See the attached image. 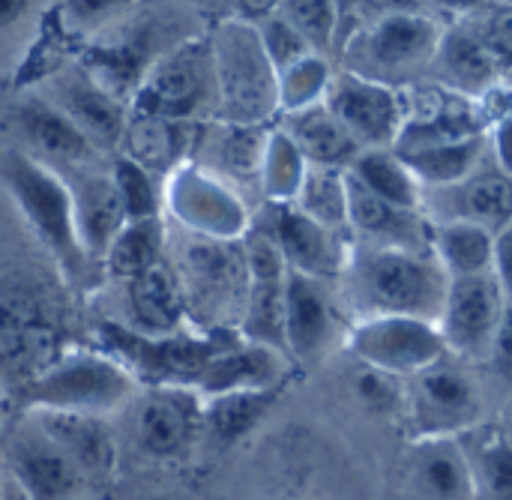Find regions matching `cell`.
Returning <instances> with one entry per match:
<instances>
[{"label":"cell","mask_w":512,"mask_h":500,"mask_svg":"<svg viewBox=\"0 0 512 500\" xmlns=\"http://www.w3.org/2000/svg\"><path fill=\"white\" fill-rule=\"evenodd\" d=\"M105 354H111L120 366L132 372L138 384L150 387H186L195 390L204 366L240 342V330H207V333H171V336H147L132 327H120L114 321H102L96 327Z\"/></svg>","instance_id":"1"},{"label":"cell","mask_w":512,"mask_h":500,"mask_svg":"<svg viewBox=\"0 0 512 500\" xmlns=\"http://www.w3.org/2000/svg\"><path fill=\"white\" fill-rule=\"evenodd\" d=\"M0 180L57 267L69 279H81L87 270V255L75 231L69 186L39 159L21 150H6L0 156Z\"/></svg>","instance_id":"2"},{"label":"cell","mask_w":512,"mask_h":500,"mask_svg":"<svg viewBox=\"0 0 512 500\" xmlns=\"http://www.w3.org/2000/svg\"><path fill=\"white\" fill-rule=\"evenodd\" d=\"M138 390V381L111 354L75 351L51 363L24 390V402L42 414L69 417H105L126 405Z\"/></svg>","instance_id":"3"},{"label":"cell","mask_w":512,"mask_h":500,"mask_svg":"<svg viewBox=\"0 0 512 500\" xmlns=\"http://www.w3.org/2000/svg\"><path fill=\"white\" fill-rule=\"evenodd\" d=\"M216 96L225 120L237 126H258L279 108L276 72L258 42V30L249 21H228L219 27L213 45Z\"/></svg>","instance_id":"4"},{"label":"cell","mask_w":512,"mask_h":500,"mask_svg":"<svg viewBox=\"0 0 512 500\" xmlns=\"http://www.w3.org/2000/svg\"><path fill=\"white\" fill-rule=\"evenodd\" d=\"M357 288L375 315L432 321L444 312L450 279L432 261L405 249H375L357 258Z\"/></svg>","instance_id":"5"},{"label":"cell","mask_w":512,"mask_h":500,"mask_svg":"<svg viewBox=\"0 0 512 500\" xmlns=\"http://www.w3.org/2000/svg\"><path fill=\"white\" fill-rule=\"evenodd\" d=\"M165 207L192 237L201 240L237 243L249 234V210L243 198L222 177L195 162L171 171Z\"/></svg>","instance_id":"6"},{"label":"cell","mask_w":512,"mask_h":500,"mask_svg":"<svg viewBox=\"0 0 512 500\" xmlns=\"http://www.w3.org/2000/svg\"><path fill=\"white\" fill-rule=\"evenodd\" d=\"M351 351L393 378L417 375L444 360L447 342L432 321L411 315H372L351 333Z\"/></svg>","instance_id":"7"},{"label":"cell","mask_w":512,"mask_h":500,"mask_svg":"<svg viewBox=\"0 0 512 500\" xmlns=\"http://www.w3.org/2000/svg\"><path fill=\"white\" fill-rule=\"evenodd\" d=\"M210 96H216L213 51L204 42H186L180 51L153 66L150 75H144L138 108L147 117L192 120L201 114Z\"/></svg>","instance_id":"8"},{"label":"cell","mask_w":512,"mask_h":500,"mask_svg":"<svg viewBox=\"0 0 512 500\" xmlns=\"http://www.w3.org/2000/svg\"><path fill=\"white\" fill-rule=\"evenodd\" d=\"M408 411L423 438H456L459 432L480 423L483 399L465 372L444 366L441 360L414 375Z\"/></svg>","instance_id":"9"},{"label":"cell","mask_w":512,"mask_h":500,"mask_svg":"<svg viewBox=\"0 0 512 500\" xmlns=\"http://www.w3.org/2000/svg\"><path fill=\"white\" fill-rule=\"evenodd\" d=\"M324 105L351 132L357 144L387 147L402 132V105L396 90L360 72H342L330 81Z\"/></svg>","instance_id":"10"},{"label":"cell","mask_w":512,"mask_h":500,"mask_svg":"<svg viewBox=\"0 0 512 500\" xmlns=\"http://www.w3.org/2000/svg\"><path fill=\"white\" fill-rule=\"evenodd\" d=\"M504 291L492 273L450 279L441 312V336L447 348L468 357H489L495 330L504 315Z\"/></svg>","instance_id":"11"},{"label":"cell","mask_w":512,"mask_h":500,"mask_svg":"<svg viewBox=\"0 0 512 500\" xmlns=\"http://www.w3.org/2000/svg\"><path fill=\"white\" fill-rule=\"evenodd\" d=\"M201 429V399L186 387H153L138 411V447L153 459H177Z\"/></svg>","instance_id":"12"},{"label":"cell","mask_w":512,"mask_h":500,"mask_svg":"<svg viewBox=\"0 0 512 500\" xmlns=\"http://www.w3.org/2000/svg\"><path fill=\"white\" fill-rule=\"evenodd\" d=\"M441 30L432 18L420 12H399L369 21L363 33L360 60L384 72H405L435 57Z\"/></svg>","instance_id":"13"},{"label":"cell","mask_w":512,"mask_h":500,"mask_svg":"<svg viewBox=\"0 0 512 500\" xmlns=\"http://www.w3.org/2000/svg\"><path fill=\"white\" fill-rule=\"evenodd\" d=\"M405 500H477L468 453L456 438H423L405 471Z\"/></svg>","instance_id":"14"},{"label":"cell","mask_w":512,"mask_h":500,"mask_svg":"<svg viewBox=\"0 0 512 500\" xmlns=\"http://www.w3.org/2000/svg\"><path fill=\"white\" fill-rule=\"evenodd\" d=\"M54 105L90 138L93 147H114L126 135L123 102L102 90L84 69L66 72L57 81Z\"/></svg>","instance_id":"15"},{"label":"cell","mask_w":512,"mask_h":500,"mask_svg":"<svg viewBox=\"0 0 512 500\" xmlns=\"http://www.w3.org/2000/svg\"><path fill=\"white\" fill-rule=\"evenodd\" d=\"M285 258V267L309 279H333L342 267L333 231L309 219L294 204H279L276 225L270 234Z\"/></svg>","instance_id":"16"},{"label":"cell","mask_w":512,"mask_h":500,"mask_svg":"<svg viewBox=\"0 0 512 500\" xmlns=\"http://www.w3.org/2000/svg\"><path fill=\"white\" fill-rule=\"evenodd\" d=\"M282 375H285V363L279 351L240 339L204 366L195 390L204 399L237 393V390H276Z\"/></svg>","instance_id":"17"},{"label":"cell","mask_w":512,"mask_h":500,"mask_svg":"<svg viewBox=\"0 0 512 500\" xmlns=\"http://www.w3.org/2000/svg\"><path fill=\"white\" fill-rule=\"evenodd\" d=\"M126 288H129L132 321H135L132 330L147 336H171L183 330L189 315L183 279L168 261H159L141 276L129 279Z\"/></svg>","instance_id":"18"},{"label":"cell","mask_w":512,"mask_h":500,"mask_svg":"<svg viewBox=\"0 0 512 500\" xmlns=\"http://www.w3.org/2000/svg\"><path fill=\"white\" fill-rule=\"evenodd\" d=\"M333 333L330 303L318 285L303 273H285V348L303 363L321 357Z\"/></svg>","instance_id":"19"},{"label":"cell","mask_w":512,"mask_h":500,"mask_svg":"<svg viewBox=\"0 0 512 500\" xmlns=\"http://www.w3.org/2000/svg\"><path fill=\"white\" fill-rule=\"evenodd\" d=\"M12 471L27 500H72L84 483V471L51 438L18 444Z\"/></svg>","instance_id":"20"},{"label":"cell","mask_w":512,"mask_h":500,"mask_svg":"<svg viewBox=\"0 0 512 500\" xmlns=\"http://www.w3.org/2000/svg\"><path fill=\"white\" fill-rule=\"evenodd\" d=\"M72 207H75V231L81 240V249L90 258L102 261L111 240L120 234V228L126 225L117 189L111 183V177L102 174H90V177H78L72 186Z\"/></svg>","instance_id":"21"},{"label":"cell","mask_w":512,"mask_h":500,"mask_svg":"<svg viewBox=\"0 0 512 500\" xmlns=\"http://www.w3.org/2000/svg\"><path fill=\"white\" fill-rule=\"evenodd\" d=\"M15 117H18V126H21L24 138L48 159L78 165V162H87L96 153L90 138L54 102L27 99V102L18 105Z\"/></svg>","instance_id":"22"},{"label":"cell","mask_w":512,"mask_h":500,"mask_svg":"<svg viewBox=\"0 0 512 500\" xmlns=\"http://www.w3.org/2000/svg\"><path fill=\"white\" fill-rule=\"evenodd\" d=\"M285 132L300 147L309 165L339 168V165H351V159L360 153V144L351 138V132L333 117V111L324 102L288 114Z\"/></svg>","instance_id":"23"},{"label":"cell","mask_w":512,"mask_h":500,"mask_svg":"<svg viewBox=\"0 0 512 500\" xmlns=\"http://www.w3.org/2000/svg\"><path fill=\"white\" fill-rule=\"evenodd\" d=\"M186 273H189V288L192 297L204 306H225L231 300V291L240 279V273H246V258L243 249L237 252L234 243H216V240H201L195 237L186 252Z\"/></svg>","instance_id":"24"},{"label":"cell","mask_w":512,"mask_h":500,"mask_svg":"<svg viewBox=\"0 0 512 500\" xmlns=\"http://www.w3.org/2000/svg\"><path fill=\"white\" fill-rule=\"evenodd\" d=\"M276 402V390H237L222 396H207L201 402V429L219 450L240 444L267 417Z\"/></svg>","instance_id":"25"},{"label":"cell","mask_w":512,"mask_h":500,"mask_svg":"<svg viewBox=\"0 0 512 500\" xmlns=\"http://www.w3.org/2000/svg\"><path fill=\"white\" fill-rule=\"evenodd\" d=\"M435 60L441 66V75L465 96L486 93L498 75V60L489 45L465 30H450L447 36H441Z\"/></svg>","instance_id":"26"},{"label":"cell","mask_w":512,"mask_h":500,"mask_svg":"<svg viewBox=\"0 0 512 500\" xmlns=\"http://www.w3.org/2000/svg\"><path fill=\"white\" fill-rule=\"evenodd\" d=\"M165 261V228L162 216L159 219H141V222H126L120 234L111 240L102 264L108 276L114 279H135L153 264Z\"/></svg>","instance_id":"27"},{"label":"cell","mask_w":512,"mask_h":500,"mask_svg":"<svg viewBox=\"0 0 512 500\" xmlns=\"http://www.w3.org/2000/svg\"><path fill=\"white\" fill-rule=\"evenodd\" d=\"M348 174L363 183L369 192H375L378 198L402 207V210H417L420 204V192H417V180L414 174L402 165L399 156H390L384 147H366L360 150L351 165Z\"/></svg>","instance_id":"28"},{"label":"cell","mask_w":512,"mask_h":500,"mask_svg":"<svg viewBox=\"0 0 512 500\" xmlns=\"http://www.w3.org/2000/svg\"><path fill=\"white\" fill-rule=\"evenodd\" d=\"M480 153H483V135L450 141V144H429V147H417V150L396 153V156L414 174V180L447 186V183L465 180L468 171L477 165Z\"/></svg>","instance_id":"29"},{"label":"cell","mask_w":512,"mask_h":500,"mask_svg":"<svg viewBox=\"0 0 512 500\" xmlns=\"http://www.w3.org/2000/svg\"><path fill=\"white\" fill-rule=\"evenodd\" d=\"M258 174H261V189L273 204H294L297 201L303 180L309 174V162L285 129L267 132Z\"/></svg>","instance_id":"30"},{"label":"cell","mask_w":512,"mask_h":500,"mask_svg":"<svg viewBox=\"0 0 512 500\" xmlns=\"http://www.w3.org/2000/svg\"><path fill=\"white\" fill-rule=\"evenodd\" d=\"M345 192H348V225H354L366 237H414L417 219L414 210H402L375 192H369L363 183H357L345 171Z\"/></svg>","instance_id":"31"},{"label":"cell","mask_w":512,"mask_h":500,"mask_svg":"<svg viewBox=\"0 0 512 500\" xmlns=\"http://www.w3.org/2000/svg\"><path fill=\"white\" fill-rule=\"evenodd\" d=\"M438 255L444 261V270L456 279V276H477V273H489L492 267V252H495V240L489 237L486 225L459 219L450 222L438 231L435 237Z\"/></svg>","instance_id":"32"},{"label":"cell","mask_w":512,"mask_h":500,"mask_svg":"<svg viewBox=\"0 0 512 500\" xmlns=\"http://www.w3.org/2000/svg\"><path fill=\"white\" fill-rule=\"evenodd\" d=\"M480 135V120L468 105H441L438 111L426 117H414L402 123V132L396 138V153H408L429 144H450Z\"/></svg>","instance_id":"33"},{"label":"cell","mask_w":512,"mask_h":500,"mask_svg":"<svg viewBox=\"0 0 512 500\" xmlns=\"http://www.w3.org/2000/svg\"><path fill=\"white\" fill-rule=\"evenodd\" d=\"M309 219L318 225L336 231L348 225V192H345V174L339 168H321L309 165V174L303 180V189L294 201Z\"/></svg>","instance_id":"34"},{"label":"cell","mask_w":512,"mask_h":500,"mask_svg":"<svg viewBox=\"0 0 512 500\" xmlns=\"http://www.w3.org/2000/svg\"><path fill=\"white\" fill-rule=\"evenodd\" d=\"M108 177L117 189L126 222L159 219V213L165 207V189H159V183L147 165H141L132 156H120Z\"/></svg>","instance_id":"35"},{"label":"cell","mask_w":512,"mask_h":500,"mask_svg":"<svg viewBox=\"0 0 512 500\" xmlns=\"http://www.w3.org/2000/svg\"><path fill=\"white\" fill-rule=\"evenodd\" d=\"M333 75H330V63L324 60V54H306L297 63L285 66L282 72H276V96H279V108L285 114L303 111L309 105L324 102V93L330 87Z\"/></svg>","instance_id":"36"},{"label":"cell","mask_w":512,"mask_h":500,"mask_svg":"<svg viewBox=\"0 0 512 500\" xmlns=\"http://www.w3.org/2000/svg\"><path fill=\"white\" fill-rule=\"evenodd\" d=\"M48 426L60 429L48 438L57 441L81 471L102 474L111 465V447L99 429H93L90 417H69V414H48Z\"/></svg>","instance_id":"37"},{"label":"cell","mask_w":512,"mask_h":500,"mask_svg":"<svg viewBox=\"0 0 512 500\" xmlns=\"http://www.w3.org/2000/svg\"><path fill=\"white\" fill-rule=\"evenodd\" d=\"M477 500H512V438L492 435L477 447V456L471 459Z\"/></svg>","instance_id":"38"},{"label":"cell","mask_w":512,"mask_h":500,"mask_svg":"<svg viewBox=\"0 0 512 500\" xmlns=\"http://www.w3.org/2000/svg\"><path fill=\"white\" fill-rule=\"evenodd\" d=\"M279 15L288 18L318 54H324L339 36L336 0H282Z\"/></svg>","instance_id":"39"},{"label":"cell","mask_w":512,"mask_h":500,"mask_svg":"<svg viewBox=\"0 0 512 500\" xmlns=\"http://www.w3.org/2000/svg\"><path fill=\"white\" fill-rule=\"evenodd\" d=\"M465 219L477 225L489 222H510L512 219V180L504 174H489L465 186L462 195Z\"/></svg>","instance_id":"40"},{"label":"cell","mask_w":512,"mask_h":500,"mask_svg":"<svg viewBox=\"0 0 512 500\" xmlns=\"http://www.w3.org/2000/svg\"><path fill=\"white\" fill-rule=\"evenodd\" d=\"M255 30H258V42H261V48H264V54H267V60H270V66H273V72H282L285 66H291V63H297L300 57H306V54L315 51V48L303 39V33H300L288 18H282L279 12L261 18V21L255 24ZM315 54H318V51H315Z\"/></svg>","instance_id":"41"},{"label":"cell","mask_w":512,"mask_h":500,"mask_svg":"<svg viewBox=\"0 0 512 500\" xmlns=\"http://www.w3.org/2000/svg\"><path fill=\"white\" fill-rule=\"evenodd\" d=\"M396 381L399 378L366 366L357 375V396H360V402L372 414H378V417H396V414H402L408 408V393Z\"/></svg>","instance_id":"42"},{"label":"cell","mask_w":512,"mask_h":500,"mask_svg":"<svg viewBox=\"0 0 512 500\" xmlns=\"http://www.w3.org/2000/svg\"><path fill=\"white\" fill-rule=\"evenodd\" d=\"M486 45L495 54V60L512 63V6H504L492 15V21L486 27Z\"/></svg>","instance_id":"43"},{"label":"cell","mask_w":512,"mask_h":500,"mask_svg":"<svg viewBox=\"0 0 512 500\" xmlns=\"http://www.w3.org/2000/svg\"><path fill=\"white\" fill-rule=\"evenodd\" d=\"M489 357H492L495 369H498L504 378H510L512 381V303L504 309V315H501V324H498V330H495Z\"/></svg>","instance_id":"44"},{"label":"cell","mask_w":512,"mask_h":500,"mask_svg":"<svg viewBox=\"0 0 512 500\" xmlns=\"http://www.w3.org/2000/svg\"><path fill=\"white\" fill-rule=\"evenodd\" d=\"M492 264H495V279H498L504 297L512 300V219L504 225V231L495 237Z\"/></svg>","instance_id":"45"},{"label":"cell","mask_w":512,"mask_h":500,"mask_svg":"<svg viewBox=\"0 0 512 500\" xmlns=\"http://www.w3.org/2000/svg\"><path fill=\"white\" fill-rule=\"evenodd\" d=\"M132 0H69V9L78 21H102L123 12Z\"/></svg>","instance_id":"46"},{"label":"cell","mask_w":512,"mask_h":500,"mask_svg":"<svg viewBox=\"0 0 512 500\" xmlns=\"http://www.w3.org/2000/svg\"><path fill=\"white\" fill-rule=\"evenodd\" d=\"M399 12H417V0H363L360 3V15L369 21L399 15Z\"/></svg>","instance_id":"47"},{"label":"cell","mask_w":512,"mask_h":500,"mask_svg":"<svg viewBox=\"0 0 512 500\" xmlns=\"http://www.w3.org/2000/svg\"><path fill=\"white\" fill-rule=\"evenodd\" d=\"M495 153H498L501 168L512 174V114H504L495 123Z\"/></svg>","instance_id":"48"},{"label":"cell","mask_w":512,"mask_h":500,"mask_svg":"<svg viewBox=\"0 0 512 500\" xmlns=\"http://www.w3.org/2000/svg\"><path fill=\"white\" fill-rule=\"evenodd\" d=\"M231 3H234L237 15L249 24H258L261 18L279 12V6H282V0H231Z\"/></svg>","instance_id":"49"},{"label":"cell","mask_w":512,"mask_h":500,"mask_svg":"<svg viewBox=\"0 0 512 500\" xmlns=\"http://www.w3.org/2000/svg\"><path fill=\"white\" fill-rule=\"evenodd\" d=\"M33 0H0V30L15 27L27 12H30Z\"/></svg>","instance_id":"50"},{"label":"cell","mask_w":512,"mask_h":500,"mask_svg":"<svg viewBox=\"0 0 512 500\" xmlns=\"http://www.w3.org/2000/svg\"><path fill=\"white\" fill-rule=\"evenodd\" d=\"M360 3H363V0H336L339 27H342V24H348V21H357V18H360Z\"/></svg>","instance_id":"51"},{"label":"cell","mask_w":512,"mask_h":500,"mask_svg":"<svg viewBox=\"0 0 512 500\" xmlns=\"http://www.w3.org/2000/svg\"><path fill=\"white\" fill-rule=\"evenodd\" d=\"M435 3L450 9V12H468V9H477L483 0H435Z\"/></svg>","instance_id":"52"},{"label":"cell","mask_w":512,"mask_h":500,"mask_svg":"<svg viewBox=\"0 0 512 500\" xmlns=\"http://www.w3.org/2000/svg\"><path fill=\"white\" fill-rule=\"evenodd\" d=\"M150 500H180V498H168V495H156V498H150Z\"/></svg>","instance_id":"53"},{"label":"cell","mask_w":512,"mask_h":500,"mask_svg":"<svg viewBox=\"0 0 512 500\" xmlns=\"http://www.w3.org/2000/svg\"><path fill=\"white\" fill-rule=\"evenodd\" d=\"M0 500H3V498H0Z\"/></svg>","instance_id":"54"}]
</instances>
